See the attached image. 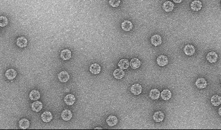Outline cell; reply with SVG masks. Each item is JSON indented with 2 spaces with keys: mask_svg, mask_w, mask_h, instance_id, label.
Here are the masks:
<instances>
[{
  "mask_svg": "<svg viewBox=\"0 0 221 130\" xmlns=\"http://www.w3.org/2000/svg\"><path fill=\"white\" fill-rule=\"evenodd\" d=\"M157 64L160 66H165L168 63V59L167 56L162 55L157 57L156 59Z\"/></svg>",
  "mask_w": 221,
  "mask_h": 130,
  "instance_id": "cell-1",
  "label": "cell"
},
{
  "mask_svg": "<svg viewBox=\"0 0 221 130\" xmlns=\"http://www.w3.org/2000/svg\"><path fill=\"white\" fill-rule=\"evenodd\" d=\"M70 78V76L69 74L66 71H63L58 74V79L59 81L63 83L67 82L69 80Z\"/></svg>",
  "mask_w": 221,
  "mask_h": 130,
  "instance_id": "cell-2",
  "label": "cell"
},
{
  "mask_svg": "<svg viewBox=\"0 0 221 130\" xmlns=\"http://www.w3.org/2000/svg\"><path fill=\"white\" fill-rule=\"evenodd\" d=\"M131 91L135 95H139L142 91V86L139 84H135L131 86Z\"/></svg>",
  "mask_w": 221,
  "mask_h": 130,
  "instance_id": "cell-3",
  "label": "cell"
},
{
  "mask_svg": "<svg viewBox=\"0 0 221 130\" xmlns=\"http://www.w3.org/2000/svg\"><path fill=\"white\" fill-rule=\"evenodd\" d=\"M150 42L154 46H159L162 43V37L159 35H154L151 38Z\"/></svg>",
  "mask_w": 221,
  "mask_h": 130,
  "instance_id": "cell-4",
  "label": "cell"
},
{
  "mask_svg": "<svg viewBox=\"0 0 221 130\" xmlns=\"http://www.w3.org/2000/svg\"><path fill=\"white\" fill-rule=\"evenodd\" d=\"M122 29L126 32H129L133 28V25L132 23L129 20H125L121 24Z\"/></svg>",
  "mask_w": 221,
  "mask_h": 130,
  "instance_id": "cell-5",
  "label": "cell"
},
{
  "mask_svg": "<svg viewBox=\"0 0 221 130\" xmlns=\"http://www.w3.org/2000/svg\"><path fill=\"white\" fill-rule=\"evenodd\" d=\"M183 51L185 55L188 56H192L195 52V48L193 45L187 44L184 47Z\"/></svg>",
  "mask_w": 221,
  "mask_h": 130,
  "instance_id": "cell-6",
  "label": "cell"
},
{
  "mask_svg": "<svg viewBox=\"0 0 221 130\" xmlns=\"http://www.w3.org/2000/svg\"><path fill=\"white\" fill-rule=\"evenodd\" d=\"M61 117L65 121H69L73 117V113L69 109H65L61 113Z\"/></svg>",
  "mask_w": 221,
  "mask_h": 130,
  "instance_id": "cell-7",
  "label": "cell"
},
{
  "mask_svg": "<svg viewBox=\"0 0 221 130\" xmlns=\"http://www.w3.org/2000/svg\"><path fill=\"white\" fill-rule=\"evenodd\" d=\"M101 71V68L97 63H94L90 67V72L93 74H98Z\"/></svg>",
  "mask_w": 221,
  "mask_h": 130,
  "instance_id": "cell-8",
  "label": "cell"
},
{
  "mask_svg": "<svg viewBox=\"0 0 221 130\" xmlns=\"http://www.w3.org/2000/svg\"><path fill=\"white\" fill-rule=\"evenodd\" d=\"M218 58V56L217 54L213 51L210 52L209 53H208V54L206 56V59L207 60V61L211 63H215L217 61Z\"/></svg>",
  "mask_w": 221,
  "mask_h": 130,
  "instance_id": "cell-9",
  "label": "cell"
},
{
  "mask_svg": "<svg viewBox=\"0 0 221 130\" xmlns=\"http://www.w3.org/2000/svg\"><path fill=\"white\" fill-rule=\"evenodd\" d=\"M17 46L20 48H24L26 47L28 44L27 39L24 36H20L16 40Z\"/></svg>",
  "mask_w": 221,
  "mask_h": 130,
  "instance_id": "cell-10",
  "label": "cell"
},
{
  "mask_svg": "<svg viewBox=\"0 0 221 130\" xmlns=\"http://www.w3.org/2000/svg\"><path fill=\"white\" fill-rule=\"evenodd\" d=\"M195 85L199 89H205L207 86V82L205 78H199L196 81Z\"/></svg>",
  "mask_w": 221,
  "mask_h": 130,
  "instance_id": "cell-11",
  "label": "cell"
},
{
  "mask_svg": "<svg viewBox=\"0 0 221 130\" xmlns=\"http://www.w3.org/2000/svg\"><path fill=\"white\" fill-rule=\"evenodd\" d=\"M41 118L44 122L48 123L52 120L53 116L51 112L49 111H45L41 115Z\"/></svg>",
  "mask_w": 221,
  "mask_h": 130,
  "instance_id": "cell-12",
  "label": "cell"
},
{
  "mask_svg": "<svg viewBox=\"0 0 221 130\" xmlns=\"http://www.w3.org/2000/svg\"><path fill=\"white\" fill-rule=\"evenodd\" d=\"M60 58L65 60H69L71 58V52L69 49L63 50L61 51Z\"/></svg>",
  "mask_w": 221,
  "mask_h": 130,
  "instance_id": "cell-13",
  "label": "cell"
},
{
  "mask_svg": "<svg viewBox=\"0 0 221 130\" xmlns=\"http://www.w3.org/2000/svg\"><path fill=\"white\" fill-rule=\"evenodd\" d=\"M202 8V3L199 0H195L191 4V8L194 11H199Z\"/></svg>",
  "mask_w": 221,
  "mask_h": 130,
  "instance_id": "cell-14",
  "label": "cell"
},
{
  "mask_svg": "<svg viewBox=\"0 0 221 130\" xmlns=\"http://www.w3.org/2000/svg\"><path fill=\"white\" fill-rule=\"evenodd\" d=\"M29 97L31 100H38L40 98V93L37 90H33L30 92Z\"/></svg>",
  "mask_w": 221,
  "mask_h": 130,
  "instance_id": "cell-15",
  "label": "cell"
},
{
  "mask_svg": "<svg viewBox=\"0 0 221 130\" xmlns=\"http://www.w3.org/2000/svg\"><path fill=\"white\" fill-rule=\"evenodd\" d=\"M153 119L156 122H161L164 119V114L162 111H157L154 113Z\"/></svg>",
  "mask_w": 221,
  "mask_h": 130,
  "instance_id": "cell-16",
  "label": "cell"
},
{
  "mask_svg": "<svg viewBox=\"0 0 221 130\" xmlns=\"http://www.w3.org/2000/svg\"><path fill=\"white\" fill-rule=\"evenodd\" d=\"M118 66L122 70L127 69L129 66V62L126 59H122L118 63Z\"/></svg>",
  "mask_w": 221,
  "mask_h": 130,
  "instance_id": "cell-17",
  "label": "cell"
},
{
  "mask_svg": "<svg viewBox=\"0 0 221 130\" xmlns=\"http://www.w3.org/2000/svg\"><path fill=\"white\" fill-rule=\"evenodd\" d=\"M129 66L133 69H137L141 66V61L138 58H133L129 62Z\"/></svg>",
  "mask_w": 221,
  "mask_h": 130,
  "instance_id": "cell-18",
  "label": "cell"
},
{
  "mask_svg": "<svg viewBox=\"0 0 221 130\" xmlns=\"http://www.w3.org/2000/svg\"><path fill=\"white\" fill-rule=\"evenodd\" d=\"M160 96V92L157 89H153L150 91L149 97L153 100H157Z\"/></svg>",
  "mask_w": 221,
  "mask_h": 130,
  "instance_id": "cell-19",
  "label": "cell"
},
{
  "mask_svg": "<svg viewBox=\"0 0 221 130\" xmlns=\"http://www.w3.org/2000/svg\"><path fill=\"white\" fill-rule=\"evenodd\" d=\"M163 9L167 12H170L174 9V4L170 1H166L163 5Z\"/></svg>",
  "mask_w": 221,
  "mask_h": 130,
  "instance_id": "cell-20",
  "label": "cell"
},
{
  "mask_svg": "<svg viewBox=\"0 0 221 130\" xmlns=\"http://www.w3.org/2000/svg\"><path fill=\"white\" fill-rule=\"evenodd\" d=\"M65 101L66 104L68 105H73L75 101V96L72 94H67L65 97Z\"/></svg>",
  "mask_w": 221,
  "mask_h": 130,
  "instance_id": "cell-21",
  "label": "cell"
},
{
  "mask_svg": "<svg viewBox=\"0 0 221 130\" xmlns=\"http://www.w3.org/2000/svg\"><path fill=\"white\" fill-rule=\"evenodd\" d=\"M43 103L38 100L32 104V109L37 112H40L43 109Z\"/></svg>",
  "mask_w": 221,
  "mask_h": 130,
  "instance_id": "cell-22",
  "label": "cell"
},
{
  "mask_svg": "<svg viewBox=\"0 0 221 130\" xmlns=\"http://www.w3.org/2000/svg\"><path fill=\"white\" fill-rule=\"evenodd\" d=\"M161 97L162 99L164 100H170L172 97V93L168 89H164L163 90L161 93Z\"/></svg>",
  "mask_w": 221,
  "mask_h": 130,
  "instance_id": "cell-23",
  "label": "cell"
},
{
  "mask_svg": "<svg viewBox=\"0 0 221 130\" xmlns=\"http://www.w3.org/2000/svg\"><path fill=\"white\" fill-rule=\"evenodd\" d=\"M16 76H17V72L15 70L13 69H8V70H7L5 73V77L8 80H12L15 78Z\"/></svg>",
  "mask_w": 221,
  "mask_h": 130,
  "instance_id": "cell-24",
  "label": "cell"
},
{
  "mask_svg": "<svg viewBox=\"0 0 221 130\" xmlns=\"http://www.w3.org/2000/svg\"><path fill=\"white\" fill-rule=\"evenodd\" d=\"M106 123L109 126H114L118 123V119L114 115H110L106 119Z\"/></svg>",
  "mask_w": 221,
  "mask_h": 130,
  "instance_id": "cell-25",
  "label": "cell"
},
{
  "mask_svg": "<svg viewBox=\"0 0 221 130\" xmlns=\"http://www.w3.org/2000/svg\"><path fill=\"white\" fill-rule=\"evenodd\" d=\"M211 103L214 106H219L221 104V97L220 96L215 94L214 95L211 99Z\"/></svg>",
  "mask_w": 221,
  "mask_h": 130,
  "instance_id": "cell-26",
  "label": "cell"
},
{
  "mask_svg": "<svg viewBox=\"0 0 221 130\" xmlns=\"http://www.w3.org/2000/svg\"><path fill=\"white\" fill-rule=\"evenodd\" d=\"M113 74L114 78L117 80H121L125 76V72L123 70L121 69H115L113 72Z\"/></svg>",
  "mask_w": 221,
  "mask_h": 130,
  "instance_id": "cell-27",
  "label": "cell"
},
{
  "mask_svg": "<svg viewBox=\"0 0 221 130\" xmlns=\"http://www.w3.org/2000/svg\"><path fill=\"white\" fill-rule=\"evenodd\" d=\"M19 127L21 129H25L29 128L30 125L29 121L26 119H22L19 121Z\"/></svg>",
  "mask_w": 221,
  "mask_h": 130,
  "instance_id": "cell-28",
  "label": "cell"
},
{
  "mask_svg": "<svg viewBox=\"0 0 221 130\" xmlns=\"http://www.w3.org/2000/svg\"><path fill=\"white\" fill-rule=\"evenodd\" d=\"M8 24V19L5 16H0V27H4Z\"/></svg>",
  "mask_w": 221,
  "mask_h": 130,
  "instance_id": "cell-29",
  "label": "cell"
},
{
  "mask_svg": "<svg viewBox=\"0 0 221 130\" xmlns=\"http://www.w3.org/2000/svg\"><path fill=\"white\" fill-rule=\"evenodd\" d=\"M120 0H109V4L114 8L118 7L120 4Z\"/></svg>",
  "mask_w": 221,
  "mask_h": 130,
  "instance_id": "cell-30",
  "label": "cell"
},
{
  "mask_svg": "<svg viewBox=\"0 0 221 130\" xmlns=\"http://www.w3.org/2000/svg\"><path fill=\"white\" fill-rule=\"evenodd\" d=\"M183 1V0H173V1H174L175 3H176V4L181 3Z\"/></svg>",
  "mask_w": 221,
  "mask_h": 130,
  "instance_id": "cell-31",
  "label": "cell"
},
{
  "mask_svg": "<svg viewBox=\"0 0 221 130\" xmlns=\"http://www.w3.org/2000/svg\"><path fill=\"white\" fill-rule=\"evenodd\" d=\"M94 129H102V127H96V128H95Z\"/></svg>",
  "mask_w": 221,
  "mask_h": 130,
  "instance_id": "cell-32",
  "label": "cell"
},
{
  "mask_svg": "<svg viewBox=\"0 0 221 130\" xmlns=\"http://www.w3.org/2000/svg\"><path fill=\"white\" fill-rule=\"evenodd\" d=\"M220 111H221V108H219V116L221 115V114H220Z\"/></svg>",
  "mask_w": 221,
  "mask_h": 130,
  "instance_id": "cell-33",
  "label": "cell"
}]
</instances>
